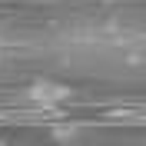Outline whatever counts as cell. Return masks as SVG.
Returning a JSON list of instances; mask_svg holds the SVG:
<instances>
[{"label": "cell", "mask_w": 146, "mask_h": 146, "mask_svg": "<svg viewBox=\"0 0 146 146\" xmlns=\"http://www.w3.org/2000/svg\"><path fill=\"white\" fill-rule=\"evenodd\" d=\"M3 56H7V50H3V46H0V63H3Z\"/></svg>", "instance_id": "cell-3"}, {"label": "cell", "mask_w": 146, "mask_h": 146, "mask_svg": "<svg viewBox=\"0 0 146 146\" xmlns=\"http://www.w3.org/2000/svg\"><path fill=\"white\" fill-rule=\"evenodd\" d=\"M0 146H10V143H7V139H3V136H0Z\"/></svg>", "instance_id": "cell-4"}, {"label": "cell", "mask_w": 146, "mask_h": 146, "mask_svg": "<svg viewBox=\"0 0 146 146\" xmlns=\"http://www.w3.org/2000/svg\"><path fill=\"white\" fill-rule=\"evenodd\" d=\"M50 133H53V139H60V143H73V139L80 136V126H76V123H56Z\"/></svg>", "instance_id": "cell-2"}, {"label": "cell", "mask_w": 146, "mask_h": 146, "mask_svg": "<svg viewBox=\"0 0 146 146\" xmlns=\"http://www.w3.org/2000/svg\"><path fill=\"white\" fill-rule=\"evenodd\" d=\"M27 96H30L33 106L56 110V106H63V103L73 96V90L66 86V83H56V80H33L27 86Z\"/></svg>", "instance_id": "cell-1"}]
</instances>
